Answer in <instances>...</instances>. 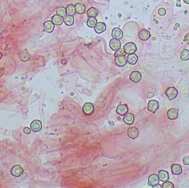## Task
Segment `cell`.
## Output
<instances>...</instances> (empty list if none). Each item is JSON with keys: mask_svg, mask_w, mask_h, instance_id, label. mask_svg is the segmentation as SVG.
Listing matches in <instances>:
<instances>
[{"mask_svg": "<svg viewBox=\"0 0 189 188\" xmlns=\"http://www.w3.org/2000/svg\"><path fill=\"white\" fill-rule=\"evenodd\" d=\"M165 94L167 96L168 98L170 100L172 101L174 99H175L178 94V90L175 88V87H169L168 88L166 92H165Z\"/></svg>", "mask_w": 189, "mask_h": 188, "instance_id": "cell-1", "label": "cell"}, {"mask_svg": "<svg viewBox=\"0 0 189 188\" xmlns=\"http://www.w3.org/2000/svg\"><path fill=\"white\" fill-rule=\"evenodd\" d=\"M123 49L127 54H134L137 51V46L134 43L130 42L127 43L124 46Z\"/></svg>", "mask_w": 189, "mask_h": 188, "instance_id": "cell-2", "label": "cell"}, {"mask_svg": "<svg viewBox=\"0 0 189 188\" xmlns=\"http://www.w3.org/2000/svg\"><path fill=\"white\" fill-rule=\"evenodd\" d=\"M83 111L86 115H92L94 112V106L91 103H86L83 108Z\"/></svg>", "mask_w": 189, "mask_h": 188, "instance_id": "cell-3", "label": "cell"}, {"mask_svg": "<svg viewBox=\"0 0 189 188\" xmlns=\"http://www.w3.org/2000/svg\"><path fill=\"white\" fill-rule=\"evenodd\" d=\"M160 179L159 176L156 174L150 175L148 178V185L154 188L156 185L159 184Z\"/></svg>", "mask_w": 189, "mask_h": 188, "instance_id": "cell-4", "label": "cell"}, {"mask_svg": "<svg viewBox=\"0 0 189 188\" xmlns=\"http://www.w3.org/2000/svg\"><path fill=\"white\" fill-rule=\"evenodd\" d=\"M11 174L16 177H18L23 173V168L19 165H16L12 167L10 169Z\"/></svg>", "mask_w": 189, "mask_h": 188, "instance_id": "cell-5", "label": "cell"}, {"mask_svg": "<svg viewBox=\"0 0 189 188\" xmlns=\"http://www.w3.org/2000/svg\"><path fill=\"white\" fill-rule=\"evenodd\" d=\"M159 108V104L158 101L155 100L150 101L148 104V109L149 111L155 113V112L158 110Z\"/></svg>", "mask_w": 189, "mask_h": 188, "instance_id": "cell-6", "label": "cell"}, {"mask_svg": "<svg viewBox=\"0 0 189 188\" xmlns=\"http://www.w3.org/2000/svg\"><path fill=\"white\" fill-rule=\"evenodd\" d=\"M42 125L40 120H35L31 124V128L33 132H38L42 130Z\"/></svg>", "mask_w": 189, "mask_h": 188, "instance_id": "cell-7", "label": "cell"}, {"mask_svg": "<svg viewBox=\"0 0 189 188\" xmlns=\"http://www.w3.org/2000/svg\"><path fill=\"white\" fill-rule=\"evenodd\" d=\"M115 58H116L114 59V62L117 66L119 67H123L127 64V60L125 56H118Z\"/></svg>", "mask_w": 189, "mask_h": 188, "instance_id": "cell-8", "label": "cell"}, {"mask_svg": "<svg viewBox=\"0 0 189 188\" xmlns=\"http://www.w3.org/2000/svg\"><path fill=\"white\" fill-rule=\"evenodd\" d=\"M179 110L178 109L171 108L167 112V116L168 119L172 120H176L178 118Z\"/></svg>", "mask_w": 189, "mask_h": 188, "instance_id": "cell-9", "label": "cell"}, {"mask_svg": "<svg viewBox=\"0 0 189 188\" xmlns=\"http://www.w3.org/2000/svg\"><path fill=\"white\" fill-rule=\"evenodd\" d=\"M110 46L113 50L117 51L120 49L121 46L120 40L113 38L110 42Z\"/></svg>", "mask_w": 189, "mask_h": 188, "instance_id": "cell-10", "label": "cell"}, {"mask_svg": "<svg viewBox=\"0 0 189 188\" xmlns=\"http://www.w3.org/2000/svg\"><path fill=\"white\" fill-rule=\"evenodd\" d=\"M129 78L132 82L138 83L142 79V75L139 71H133L130 73Z\"/></svg>", "mask_w": 189, "mask_h": 188, "instance_id": "cell-11", "label": "cell"}, {"mask_svg": "<svg viewBox=\"0 0 189 188\" xmlns=\"http://www.w3.org/2000/svg\"><path fill=\"white\" fill-rule=\"evenodd\" d=\"M128 111V108L126 105L120 104L117 106L116 109L117 113L120 116H124L126 114H127Z\"/></svg>", "mask_w": 189, "mask_h": 188, "instance_id": "cell-12", "label": "cell"}, {"mask_svg": "<svg viewBox=\"0 0 189 188\" xmlns=\"http://www.w3.org/2000/svg\"><path fill=\"white\" fill-rule=\"evenodd\" d=\"M127 135L132 139H135L137 138L139 135V130L135 127H130L128 129Z\"/></svg>", "mask_w": 189, "mask_h": 188, "instance_id": "cell-13", "label": "cell"}, {"mask_svg": "<svg viewBox=\"0 0 189 188\" xmlns=\"http://www.w3.org/2000/svg\"><path fill=\"white\" fill-rule=\"evenodd\" d=\"M138 37L140 40L143 41H146L150 37V34L148 30L146 29H143L139 32Z\"/></svg>", "mask_w": 189, "mask_h": 188, "instance_id": "cell-14", "label": "cell"}, {"mask_svg": "<svg viewBox=\"0 0 189 188\" xmlns=\"http://www.w3.org/2000/svg\"><path fill=\"white\" fill-rule=\"evenodd\" d=\"M172 173L175 175H179L182 173V167L179 164H174L171 167Z\"/></svg>", "mask_w": 189, "mask_h": 188, "instance_id": "cell-15", "label": "cell"}, {"mask_svg": "<svg viewBox=\"0 0 189 188\" xmlns=\"http://www.w3.org/2000/svg\"><path fill=\"white\" fill-rule=\"evenodd\" d=\"M106 26L102 22L97 23L94 27V32L98 34L102 33V32L106 30Z\"/></svg>", "mask_w": 189, "mask_h": 188, "instance_id": "cell-16", "label": "cell"}, {"mask_svg": "<svg viewBox=\"0 0 189 188\" xmlns=\"http://www.w3.org/2000/svg\"><path fill=\"white\" fill-rule=\"evenodd\" d=\"M159 178L160 181H162L163 182H165L169 180V174L168 171H164V170H161L159 171Z\"/></svg>", "mask_w": 189, "mask_h": 188, "instance_id": "cell-17", "label": "cell"}, {"mask_svg": "<svg viewBox=\"0 0 189 188\" xmlns=\"http://www.w3.org/2000/svg\"><path fill=\"white\" fill-rule=\"evenodd\" d=\"M112 37L114 39L120 40L123 37V32L118 28H114L112 32Z\"/></svg>", "mask_w": 189, "mask_h": 188, "instance_id": "cell-18", "label": "cell"}, {"mask_svg": "<svg viewBox=\"0 0 189 188\" xmlns=\"http://www.w3.org/2000/svg\"><path fill=\"white\" fill-rule=\"evenodd\" d=\"M134 117L132 113H128L126 114L123 118L124 122L128 125H132L134 122Z\"/></svg>", "mask_w": 189, "mask_h": 188, "instance_id": "cell-19", "label": "cell"}, {"mask_svg": "<svg viewBox=\"0 0 189 188\" xmlns=\"http://www.w3.org/2000/svg\"><path fill=\"white\" fill-rule=\"evenodd\" d=\"M19 58L20 60H22V61H27L29 60L31 58V55L29 53L25 50H23L20 51L19 54Z\"/></svg>", "mask_w": 189, "mask_h": 188, "instance_id": "cell-20", "label": "cell"}, {"mask_svg": "<svg viewBox=\"0 0 189 188\" xmlns=\"http://www.w3.org/2000/svg\"><path fill=\"white\" fill-rule=\"evenodd\" d=\"M44 27L46 32L52 33L54 29V24L52 21H47L44 23Z\"/></svg>", "mask_w": 189, "mask_h": 188, "instance_id": "cell-21", "label": "cell"}, {"mask_svg": "<svg viewBox=\"0 0 189 188\" xmlns=\"http://www.w3.org/2000/svg\"><path fill=\"white\" fill-rule=\"evenodd\" d=\"M138 60L137 55L136 54H129L127 56V62L129 63L130 65H135Z\"/></svg>", "mask_w": 189, "mask_h": 188, "instance_id": "cell-22", "label": "cell"}, {"mask_svg": "<svg viewBox=\"0 0 189 188\" xmlns=\"http://www.w3.org/2000/svg\"><path fill=\"white\" fill-rule=\"evenodd\" d=\"M52 22L55 25L60 26L63 23L64 20L63 17L58 15H55L52 17Z\"/></svg>", "mask_w": 189, "mask_h": 188, "instance_id": "cell-23", "label": "cell"}, {"mask_svg": "<svg viewBox=\"0 0 189 188\" xmlns=\"http://www.w3.org/2000/svg\"><path fill=\"white\" fill-rule=\"evenodd\" d=\"M98 14V11L94 7H91L87 11V15L89 17L95 18Z\"/></svg>", "mask_w": 189, "mask_h": 188, "instance_id": "cell-24", "label": "cell"}, {"mask_svg": "<svg viewBox=\"0 0 189 188\" xmlns=\"http://www.w3.org/2000/svg\"><path fill=\"white\" fill-rule=\"evenodd\" d=\"M75 7L76 9V12L79 14H83L85 12L86 7L84 4L77 3L75 5Z\"/></svg>", "mask_w": 189, "mask_h": 188, "instance_id": "cell-25", "label": "cell"}, {"mask_svg": "<svg viewBox=\"0 0 189 188\" xmlns=\"http://www.w3.org/2000/svg\"><path fill=\"white\" fill-rule=\"evenodd\" d=\"M76 9H75V7L73 5H69L66 9V13L67 14V15L68 16H73L74 15H75L76 13Z\"/></svg>", "mask_w": 189, "mask_h": 188, "instance_id": "cell-26", "label": "cell"}, {"mask_svg": "<svg viewBox=\"0 0 189 188\" xmlns=\"http://www.w3.org/2000/svg\"><path fill=\"white\" fill-rule=\"evenodd\" d=\"M63 20H64V22L65 23V24L68 26H72L74 23V17L71 16H68V15L64 17Z\"/></svg>", "mask_w": 189, "mask_h": 188, "instance_id": "cell-27", "label": "cell"}, {"mask_svg": "<svg viewBox=\"0 0 189 188\" xmlns=\"http://www.w3.org/2000/svg\"><path fill=\"white\" fill-rule=\"evenodd\" d=\"M181 60L183 61H187L189 60V50L187 49L183 50L181 52Z\"/></svg>", "mask_w": 189, "mask_h": 188, "instance_id": "cell-28", "label": "cell"}, {"mask_svg": "<svg viewBox=\"0 0 189 188\" xmlns=\"http://www.w3.org/2000/svg\"><path fill=\"white\" fill-rule=\"evenodd\" d=\"M97 23V19H95V18L89 17V19H88V21L87 22V24L90 28H94Z\"/></svg>", "mask_w": 189, "mask_h": 188, "instance_id": "cell-29", "label": "cell"}, {"mask_svg": "<svg viewBox=\"0 0 189 188\" xmlns=\"http://www.w3.org/2000/svg\"><path fill=\"white\" fill-rule=\"evenodd\" d=\"M57 13L58 15L60 16L61 17H65V15L67 13H66V9H65L64 7H59L58 9H57Z\"/></svg>", "mask_w": 189, "mask_h": 188, "instance_id": "cell-30", "label": "cell"}, {"mask_svg": "<svg viewBox=\"0 0 189 188\" xmlns=\"http://www.w3.org/2000/svg\"><path fill=\"white\" fill-rule=\"evenodd\" d=\"M162 188H174V184L170 181H165L164 182L163 185H162Z\"/></svg>", "mask_w": 189, "mask_h": 188, "instance_id": "cell-31", "label": "cell"}, {"mask_svg": "<svg viewBox=\"0 0 189 188\" xmlns=\"http://www.w3.org/2000/svg\"><path fill=\"white\" fill-rule=\"evenodd\" d=\"M125 55H126V52L124 50V49L120 48V49L117 50L116 52L114 53V56L115 57H117V56H122V55L125 56Z\"/></svg>", "mask_w": 189, "mask_h": 188, "instance_id": "cell-32", "label": "cell"}, {"mask_svg": "<svg viewBox=\"0 0 189 188\" xmlns=\"http://www.w3.org/2000/svg\"><path fill=\"white\" fill-rule=\"evenodd\" d=\"M183 164L186 165H189V156H185L183 159Z\"/></svg>", "mask_w": 189, "mask_h": 188, "instance_id": "cell-33", "label": "cell"}, {"mask_svg": "<svg viewBox=\"0 0 189 188\" xmlns=\"http://www.w3.org/2000/svg\"><path fill=\"white\" fill-rule=\"evenodd\" d=\"M23 132L27 135L30 134L31 132V128H29L28 127H26L23 128Z\"/></svg>", "mask_w": 189, "mask_h": 188, "instance_id": "cell-34", "label": "cell"}, {"mask_svg": "<svg viewBox=\"0 0 189 188\" xmlns=\"http://www.w3.org/2000/svg\"><path fill=\"white\" fill-rule=\"evenodd\" d=\"M184 41L185 42V43H187L189 44V33H188V34H186L185 37H184Z\"/></svg>", "mask_w": 189, "mask_h": 188, "instance_id": "cell-35", "label": "cell"}, {"mask_svg": "<svg viewBox=\"0 0 189 188\" xmlns=\"http://www.w3.org/2000/svg\"><path fill=\"white\" fill-rule=\"evenodd\" d=\"M153 96H154V93H152V92H149V93H148V94H147V97L148 98H149L153 97Z\"/></svg>", "mask_w": 189, "mask_h": 188, "instance_id": "cell-36", "label": "cell"}, {"mask_svg": "<svg viewBox=\"0 0 189 188\" xmlns=\"http://www.w3.org/2000/svg\"><path fill=\"white\" fill-rule=\"evenodd\" d=\"M4 73V68H0V77H1Z\"/></svg>", "mask_w": 189, "mask_h": 188, "instance_id": "cell-37", "label": "cell"}, {"mask_svg": "<svg viewBox=\"0 0 189 188\" xmlns=\"http://www.w3.org/2000/svg\"><path fill=\"white\" fill-rule=\"evenodd\" d=\"M184 2L187 3V4H189V0H184Z\"/></svg>", "mask_w": 189, "mask_h": 188, "instance_id": "cell-38", "label": "cell"}, {"mask_svg": "<svg viewBox=\"0 0 189 188\" xmlns=\"http://www.w3.org/2000/svg\"><path fill=\"white\" fill-rule=\"evenodd\" d=\"M2 54H1V52H0V59H1V58H2Z\"/></svg>", "mask_w": 189, "mask_h": 188, "instance_id": "cell-39", "label": "cell"}, {"mask_svg": "<svg viewBox=\"0 0 189 188\" xmlns=\"http://www.w3.org/2000/svg\"><path fill=\"white\" fill-rule=\"evenodd\" d=\"M177 1H181V0H177Z\"/></svg>", "mask_w": 189, "mask_h": 188, "instance_id": "cell-40", "label": "cell"}]
</instances>
